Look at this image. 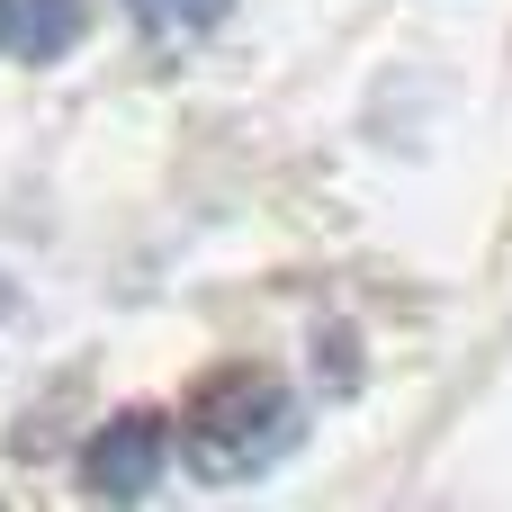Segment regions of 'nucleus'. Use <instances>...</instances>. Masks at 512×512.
<instances>
[{
  "label": "nucleus",
  "mask_w": 512,
  "mask_h": 512,
  "mask_svg": "<svg viewBox=\"0 0 512 512\" xmlns=\"http://www.w3.org/2000/svg\"><path fill=\"white\" fill-rule=\"evenodd\" d=\"M171 432H180L189 477H207V486H252V477H270V468L306 441V405H297V387H288L279 369L234 360V369H207V378L189 387V405H180Z\"/></svg>",
  "instance_id": "obj_1"
},
{
  "label": "nucleus",
  "mask_w": 512,
  "mask_h": 512,
  "mask_svg": "<svg viewBox=\"0 0 512 512\" xmlns=\"http://www.w3.org/2000/svg\"><path fill=\"white\" fill-rule=\"evenodd\" d=\"M171 459H180V432H171L153 405H126V414H108V423L81 441V495H90V504H144V495L171 477Z\"/></svg>",
  "instance_id": "obj_2"
},
{
  "label": "nucleus",
  "mask_w": 512,
  "mask_h": 512,
  "mask_svg": "<svg viewBox=\"0 0 512 512\" xmlns=\"http://www.w3.org/2000/svg\"><path fill=\"white\" fill-rule=\"evenodd\" d=\"M90 27V0H18V54L27 63H63Z\"/></svg>",
  "instance_id": "obj_3"
},
{
  "label": "nucleus",
  "mask_w": 512,
  "mask_h": 512,
  "mask_svg": "<svg viewBox=\"0 0 512 512\" xmlns=\"http://www.w3.org/2000/svg\"><path fill=\"white\" fill-rule=\"evenodd\" d=\"M135 18H153V27H216V18H234V0H126Z\"/></svg>",
  "instance_id": "obj_4"
},
{
  "label": "nucleus",
  "mask_w": 512,
  "mask_h": 512,
  "mask_svg": "<svg viewBox=\"0 0 512 512\" xmlns=\"http://www.w3.org/2000/svg\"><path fill=\"white\" fill-rule=\"evenodd\" d=\"M0 45H18V0H0Z\"/></svg>",
  "instance_id": "obj_5"
}]
</instances>
